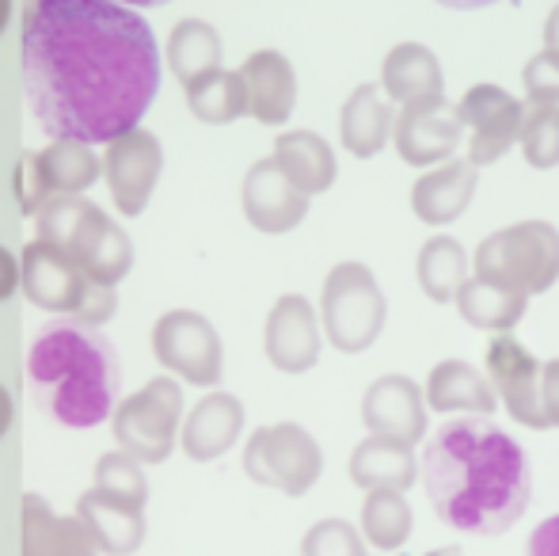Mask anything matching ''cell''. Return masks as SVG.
I'll use <instances>...</instances> for the list:
<instances>
[{"label": "cell", "instance_id": "obj_1", "mask_svg": "<svg viewBox=\"0 0 559 556\" xmlns=\"http://www.w3.org/2000/svg\"><path fill=\"white\" fill-rule=\"evenodd\" d=\"M20 50L31 115L53 141L111 145L160 92L153 27L111 0H35L23 8Z\"/></svg>", "mask_w": 559, "mask_h": 556}, {"label": "cell", "instance_id": "obj_2", "mask_svg": "<svg viewBox=\"0 0 559 556\" xmlns=\"http://www.w3.org/2000/svg\"><path fill=\"white\" fill-rule=\"evenodd\" d=\"M419 481L438 519L472 537L507 534L533 499L530 453L484 416H461L438 427L423 446Z\"/></svg>", "mask_w": 559, "mask_h": 556}, {"label": "cell", "instance_id": "obj_3", "mask_svg": "<svg viewBox=\"0 0 559 556\" xmlns=\"http://www.w3.org/2000/svg\"><path fill=\"white\" fill-rule=\"evenodd\" d=\"M23 370L38 409L61 427H99L118 409L122 366L115 343L73 317L38 328Z\"/></svg>", "mask_w": 559, "mask_h": 556}, {"label": "cell", "instance_id": "obj_4", "mask_svg": "<svg viewBox=\"0 0 559 556\" xmlns=\"http://www.w3.org/2000/svg\"><path fill=\"white\" fill-rule=\"evenodd\" d=\"M38 240L61 248L92 286L115 289L133 268V240L88 199H50L35 214Z\"/></svg>", "mask_w": 559, "mask_h": 556}, {"label": "cell", "instance_id": "obj_5", "mask_svg": "<svg viewBox=\"0 0 559 556\" xmlns=\"http://www.w3.org/2000/svg\"><path fill=\"white\" fill-rule=\"evenodd\" d=\"M479 282L533 297L559 279V229L552 222H518L479 240L472 256Z\"/></svg>", "mask_w": 559, "mask_h": 556}, {"label": "cell", "instance_id": "obj_6", "mask_svg": "<svg viewBox=\"0 0 559 556\" xmlns=\"http://www.w3.org/2000/svg\"><path fill=\"white\" fill-rule=\"evenodd\" d=\"M320 320H324L328 340L343 355H361L377 343L384 320H389V301L373 271L358 260H343L328 271L324 297H320Z\"/></svg>", "mask_w": 559, "mask_h": 556}, {"label": "cell", "instance_id": "obj_7", "mask_svg": "<svg viewBox=\"0 0 559 556\" xmlns=\"http://www.w3.org/2000/svg\"><path fill=\"white\" fill-rule=\"evenodd\" d=\"M115 442L141 465H160L171 458L183 427V386L168 374L145 381L138 393L118 401L111 412Z\"/></svg>", "mask_w": 559, "mask_h": 556}, {"label": "cell", "instance_id": "obj_8", "mask_svg": "<svg viewBox=\"0 0 559 556\" xmlns=\"http://www.w3.org/2000/svg\"><path fill=\"white\" fill-rule=\"evenodd\" d=\"M243 473L263 488L301 499L324 473V450L301 423H271L251 430L243 446Z\"/></svg>", "mask_w": 559, "mask_h": 556}, {"label": "cell", "instance_id": "obj_9", "mask_svg": "<svg viewBox=\"0 0 559 556\" xmlns=\"http://www.w3.org/2000/svg\"><path fill=\"white\" fill-rule=\"evenodd\" d=\"M104 176V161L88 145L50 141L38 153H23L15 168V199L23 217H35L50 199H76Z\"/></svg>", "mask_w": 559, "mask_h": 556}, {"label": "cell", "instance_id": "obj_10", "mask_svg": "<svg viewBox=\"0 0 559 556\" xmlns=\"http://www.w3.org/2000/svg\"><path fill=\"white\" fill-rule=\"evenodd\" d=\"M153 355L187 386L214 389L225 374V347L217 328L194 309H168L153 328Z\"/></svg>", "mask_w": 559, "mask_h": 556}, {"label": "cell", "instance_id": "obj_11", "mask_svg": "<svg viewBox=\"0 0 559 556\" xmlns=\"http://www.w3.org/2000/svg\"><path fill=\"white\" fill-rule=\"evenodd\" d=\"M456 111H461V127L468 130V156L464 161L472 168L502 161L518 145V138H522L525 107L522 99H514L499 84L468 88L461 104H456Z\"/></svg>", "mask_w": 559, "mask_h": 556}, {"label": "cell", "instance_id": "obj_12", "mask_svg": "<svg viewBox=\"0 0 559 556\" xmlns=\"http://www.w3.org/2000/svg\"><path fill=\"white\" fill-rule=\"evenodd\" d=\"M461 134V111L445 96L404 104L396 119H392V145H396L400 161H407L412 168H430V164L453 161Z\"/></svg>", "mask_w": 559, "mask_h": 556}, {"label": "cell", "instance_id": "obj_13", "mask_svg": "<svg viewBox=\"0 0 559 556\" xmlns=\"http://www.w3.org/2000/svg\"><path fill=\"white\" fill-rule=\"evenodd\" d=\"M164 171V145L153 130H130V134L115 138L104 153V179L111 187L115 206L126 217L145 214L148 199H153L156 184Z\"/></svg>", "mask_w": 559, "mask_h": 556}, {"label": "cell", "instance_id": "obj_14", "mask_svg": "<svg viewBox=\"0 0 559 556\" xmlns=\"http://www.w3.org/2000/svg\"><path fill=\"white\" fill-rule=\"evenodd\" d=\"M20 286L31 305L58 312V317H81L84 301L92 294V282L84 279V271L61 248L46 245V240H31L23 248Z\"/></svg>", "mask_w": 559, "mask_h": 556}, {"label": "cell", "instance_id": "obj_15", "mask_svg": "<svg viewBox=\"0 0 559 556\" xmlns=\"http://www.w3.org/2000/svg\"><path fill=\"white\" fill-rule=\"evenodd\" d=\"M487 381L522 427L548 430L545 409H540V363L522 340L495 335L487 343Z\"/></svg>", "mask_w": 559, "mask_h": 556}, {"label": "cell", "instance_id": "obj_16", "mask_svg": "<svg viewBox=\"0 0 559 556\" xmlns=\"http://www.w3.org/2000/svg\"><path fill=\"white\" fill-rule=\"evenodd\" d=\"M263 347L274 370L309 374L320 363V317L301 294H282L266 312Z\"/></svg>", "mask_w": 559, "mask_h": 556}, {"label": "cell", "instance_id": "obj_17", "mask_svg": "<svg viewBox=\"0 0 559 556\" xmlns=\"http://www.w3.org/2000/svg\"><path fill=\"white\" fill-rule=\"evenodd\" d=\"M361 423L369 435L396 438V442H423L427 438V401L423 389L407 374H384L361 397Z\"/></svg>", "mask_w": 559, "mask_h": 556}, {"label": "cell", "instance_id": "obj_18", "mask_svg": "<svg viewBox=\"0 0 559 556\" xmlns=\"http://www.w3.org/2000/svg\"><path fill=\"white\" fill-rule=\"evenodd\" d=\"M240 202H243V217L251 222V229L282 237V233L297 229V225L309 217L312 199L297 191L278 171V164L266 156V161H255L248 168L243 187H240Z\"/></svg>", "mask_w": 559, "mask_h": 556}, {"label": "cell", "instance_id": "obj_19", "mask_svg": "<svg viewBox=\"0 0 559 556\" xmlns=\"http://www.w3.org/2000/svg\"><path fill=\"white\" fill-rule=\"evenodd\" d=\"M76 522L88 530L96 553L107 556H130L145 542V507L130 504L111 492L88 488L76 499Z\"/></svg>", "mask_w": 559, "mask_h": 556}, {"label": "cell", "instance_id": "obj_20", "mask_svg": "<svg viewBox=\"0 0 559 556\" xmlns=\"http://www.w3.org/2000/svg\"><path fill=\"white\" fill-rule=\"evenodd\" d=\"M243 435V404L233 393H210L187 412V423L179 427V446L191 461H217L240 442Z\"/></svg>", "mask_w": 559, "mask_h": 556}, {"label": "cell", "instance_id": "obj_21", "mask_svg": "<svg viewBox=\"0 0 559 556\" xmlns=\"http://www.w3.org/2000/svg\"><path fill=\"white\" fill-rule=\"evenodd\" d=\"M243 88H248V104L263 127H282L294 115L297 104V73L289 66L286 54L278 50H255L243 58L240 66Z\"/></svg>", "mask_w": 559, "mask_h": 556}, {"label": "cell", "instance_id": "obj_22", "mask_svg": "<svg viewBox=\"0 0 559 556\" xmlns=\"http://www.w3.org/2000/svg\"><path fill=\"white\" fill-rule=\"evenodd\" d=\"M479 184V168H472L468 161H445L438 168H430L427 176L415 179L412 187V210L423 225H453L456 217L468 210L472 194Z\"/></svg>", "mask_w": 559, "mask_h": 556}, {"label": "cell", "instance_id": "obj_23", "mask_svg": "<svg viewBox=\"0 0 559 556\" xmlns=\"http://www.w3.org/2000/svg\"><path fill=\"white\" fill-rule=\"evenodd\" d=\"M23 556H96L76 514H58L43 496H23Z\"/></svg>", "mask_w": 559, "mask_h": 556}, {"label": "cell", "instance_id": "obj_24", "mask_svg": "<svg viewBox=\"0 0 559 556\" xmlns=\"http://www.w3.org/2000/svg\"><path fill=\"white\" fill-rule=\"evenodd\" d=\"M423 401L430 404V412H468V416L491 419V412L499 409L491 381L464 358H445L430 370Z\"/></svg>", "mask_w": 559, "mask_h": 556}, {"label": "cell", "instance_id": "obj_25", "mask_svg": "<svg viewBox=\"0 0 559 556\" xmlns=\"http://www.w3.org/2000/svg\"><path fill=\"white\" fill-rule=\"evenodd\" d=\"M274 164L278 171L297 187L301 194H324L335 184L338 164L335 149L328 145V138H320L317 130H289V134L274 138Z\"/></svg>", "mask_w": 559, "mask_h": 556}, {"label": "cell", "instance_id": "obj_26", "mask_svg": "<svg viewBox=\"0 0 559 556\" xmlns=\"http://www.w3.org/2000/svg\"><path fill=\"white\" fill-rule=\"evenodd\" d=\"M350 481L361 492H407L419 481V458H415V446L396 442V438L369 435L366 442L354 446L350 453Z\"/></svg>", "mask_w": 559, "mask_h": 556}, {"label": "cell", "instance_id": "obj_27", "mask_svg": "<svg viewBox=\"0 0 559 556\" xmlns=\"http://www.w3.org/2000/svg\"><path fill=\"white\" fill-rule=\"evenodd\" d=\"M338 141L350 156L369 161L392 141V107L377 84H358L338 111Z\"/></svg>", "mask_w": 559, "mask_h": 556}, {"label": "cell", "instance_id": "obj_28", "mask_svg": "<svg viewBox=\"0 0 559 556\" xmlns=\"http://www.w3.org/2000/svg\"><path fill=\"white\" fill-rule=\"evenodd\" d=\"M381 92L392 104H415V99L445 96L442 61L419 43H400L389 50L381 66Z\"/></svg>", "mask_w": 559, "mask_h": 556}, {"label": "cell", "instance_id": "obj_29", "mask_svg": "<svg viewBox=\"0 0 559 556\" xmlns=\"http://www.w3.org/2000/svg\"><path fill=\"white\" fill-rule=\"evenodd\" d=\"M453 301H456V309H461V320H468L479 332H499V335H510V328L530 309V297L525 294L491 286V282H479L476 275L461 282Z\"/></svg>", "mask_w": 559, "mask_h": 556}, {"label": "cell", "instance_id": "obj_30", "mask_svg": "<svg viewBox=\"0 0 559 556\" xmlns=\"http://www.w3.org/2000/svg\"><path fill=\"white\" fill-rule=\"evenodd\" d=\"M187 92V107L199 122H210V127H228V122L251 115L248 104V88H243L240 69H210L199 81L183 84Z\"/></svg>", "mask_w": 559, "mask_h": 556}, {"label": "cell", "instance_id": "obj_31", "mask_svg": "<svg viewBox=\"0 0 559 556\" xmlns=\"http://www.w3.org/2000/svg\"><path fill=\"white\" fill-rule=\"evenodd\" d=\"M222 35L206 20H179L168 35V69L179 76V84L199 81L210 69H222Z\"/></svg>", "mask_w": 559, "mask_h": 556}, {"label": "cell", "instance_id": "obj_32", "mask_svg": "<svg viewBox=\"0 0 559 556\" xmlns=\"http://www.w3.org/2000/svg\"><path fill=\"white\" fill-rule=\"evenodd\" d=\"M415 530L412 504L404 499V492L377 488L366 492V504H361V537H369V545L384 553H404L407 537Z\"/></svg>", "mask_w": 559, "mask_h": 556}, {"label": "cell", "instance_id": "obj_33", "mask_svg": "<svg viewBox=\"0 0 559 556\" xmlns=\"http://www.w3.org/2000/svg\"><path fill=\"white\" fill-rule=\"evenodd\" d=\"M468 252L461 248V240L445 237V233H438V237H430L427 245L419 248V286L423 294L430 297V301L445 305L456 297V289H461V282L468 279Z\"/></svg>", "mask_w": 559, "mask_h": 556}, {"label": "cell", "instance_id": "obj_34", "mask_svg": "<svg viewBox=\"0 0 559 556\" xmlns=\"http://www.w3.org/2000/svg\"><path fill=\"white\" fill-rule=\"evenodd\" d=\"M522 153L530 168H556L559 164V107H525L522 122Z\"/></svg>", "mask_w": 559, "mask_h": 556}, {"label": "cell", "instance_id": "obj_35", "mask_svg": "<svg viewBox=\"0 0 559 556\" xmlns=\"http://www.w3.org/2000/svg\"><path fill=\"white\" fill-rule=\"evenodd\" d=\"M92 488L99 492H111V496H122L130 504H148V476L141 469V461H133L130 453L111 450L96 461V484Z\"/></svg>", "mask_w": 559, "mask_h": 556}, {"label": "cell", "instance_id": "obj_36", "mask_svg": "<svg viewBox=\"0 0 559 556\" xmlns=\"http://www.w3.org/2000/svg\"><path fill=\"white\" fill-rule=\"evenodd\" d=\"M301 556H369L366 537L343 519H320L301 537Z\"/></svg>", "mask_w": 559, "mask_h": 556}, {"label": "cell", "instance_id": "obj_37", "mask_svg": "<svg viewBox=\"0 0 559 556\" xmlns=\"http://www.w3.org/2000/svg\"><path fill=\"white\" fill-rule=\"evenodd\" d=\"M525 99L530 107H559V50H540L525 61Z\"/></svg>", "mask_w": 559, "mask_h": 556}, {"label": "cell", "instance_id": "obj_38", "mask_svg": "<svg viewBox=\"0 0 559 556\" xmlns=\"http://www.w3.org/2000/svg\"><path fill=\"white\" fill-rule=\"evenodd\" d=\"M115 309H118L115 289H107V286H92V294H88V301H84L81 317H73V320H81V324H88V328H104L107 320L115 317Z\"/></svg>", "mask_w": 559, "mask_h": 556}, {"label": "cell", "instance_id": "obj_39", "mask_svg": "<svg viewBox=\"0 0 559 556\" xmlns=\"http://www.w3.org/2000/svg\"><path fill=\"white\" fill-rule=\"evenodd\" d=\"M540 409L548 427H559V358L540 363Z\"/></svg>", "mask_w": 559, "mask_h": 556}, {"label": "cell", "instance_id": "obj_40", "mask_svg": "<svg viewBox=\"0 0 559 556\" xmlns=\"http://www.w3.org/2000/svg\"><path fill=\"white\" fill-rule=\"evenodd\" d=\"M525 556H559V514L545 519L530 537V553Z\"/></svg>", "mask_w": 559, "mask_h": 556}, {"label": "cell", "instance_id": "obj_41", "mask_svg": "<svg viewBox=\"0 0 559 556\" xmlns=\"http://www.w3.org/2000/svg\"><path fill=\"white\" fill-rule=\"evenodd\" d=\"M15 289H20V260L0 245V301H8Z\"/></svg>", "mask_w": 559, "mask_h": 556}, {"label": "cell", "instance_id": "obj_42", "mask_svg": "<svg viewBox=\"0 0 559 556\" xmlns=\"http://www.w3.org/2000/svg\"><path fill=\"white\" fill-rule=\"evenodd\" d=\"M12 423H15V401H12V393L0 386V438L12 430Z\"/></svg>", "mask_w": 559, "mask_h": 556}, {"label": "cell", "instance_id": "obj_43", "mask_svg": "<svg viewBox=\"0 0 559 556\" xmlns=\"http://www.w3.org/2000/svg\"><path fill=\"white\" fill-rule=\"evenodd\" d=\"M545 50H559V4L548 12V20H545Z\"/></svg>", "mask_w": 559, "mask_h": 556}, {"label": "cell", "instance_id": "obj_44", "mask_svg": "<svg viewBox=\"0 0 559 556\" xmlns=\"http://www.w3.org/2000/svg\"><path fill=\"white\" fill-rule=\"evenodd\" d=\"M8 20H12V4H8V0H0V35H4Z\"/></svg>", "mask_w": 559, "mask_h": 556}, {"label": "cell", "instance_id": "obj_45", "mask_svg": "<svg viewBox=\"0 0 559 556\" xmlns=\"http://www.w3.org/2000/svg\"><path fill=\"white\" fill-rule=\"evenodd\" d=\"M427 556H464L456 545H442V549H435V553H427Z\"/></svg>", "mask_w": 559, "mask_h": 556}, {"label": "cell", "instance_id": "obj_46", "mask_svg": "<svg viewBox=\"0 0 559 556\" xmlns=\"http://www.w3.org/2000/svg\"><path fill=\"white\" fill-rule=\"evenodd\" d=\"M400 556H404V553H400Z\"/></svg>", "mask_w": 559, "mask_h": 556}]
</instances>
